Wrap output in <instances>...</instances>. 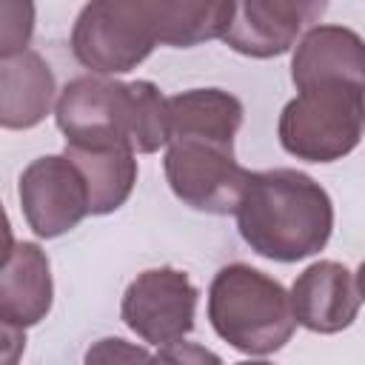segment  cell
Returning <instances> with one entry per match:
<instances>
[{"label":"cell","mask_w":365,"mask_h":365,"mask_svg":"<svg viewBox=\"0 0 365 365\" xmlns=\"http://www.w3.org/2000/svg\"><path fill=\"white\" fill-rule=\"evenodd\" d=\"M245 245L274 262H299L319 254L334 231V202L305 171H248L234 208Z\"/></svg>","instance_id":"6da1fadb"},{"label":"cell","mask_w":365,"mask_h":365,"mask_svg":"<svg viewBox=\"0 0 365 365\" xmlns=\"http://www.w3.org/2000/svg\"><path fill=\"white\" fill-rule=\"evenodd\" d=\"M208 319L220 339L251 356L279 351L297 328L282 282L245 262L222 265L214 274Z\"/></svg>","instance_id":"7a4b0ae2"},{"label":"cell","mask_w":365,"mask_h":365,"mask_svg":"<svg viewBox=\"0 0 365 365\" xmlns=\"http://www.w3.org/2000/svg\"><path fill=\"white\" fill-rule=\"evenodd\" d=\"M365 125V86L322 83L285 103L277 134L279 145L308 163H334L348 157Z\"/></svg>","instance_id":"3957f363"},{"label":"cell","mask_w":365,"mask_h":365,"mask_svg":"<svg viewBox=\"0 0 365 365\" xmlns=\"http://www.w3.org/2000/svg\"><path fill=\"white\" fill-rule=\"evenodd\" d=\"M157 46L151 0L86 3L71 29V51L94 77L137 68Z\"/></svg>","instance_id":"277c9868"},{"label":"cell","mask_w":365,"mask_h":365,"mask_svg":"<svg viewBox=\"0 0 365 365\" xmlns=\"http://www.w3.org/2000/svg\"><path fill=\"white\" fill-rule=\"evenodd\" d=\"M165 180L174 197L205 214H231L248 180V168L234 160V143L211 137H168Z\"/></svg>","instance_id":"5b68a950"},{"label":"cell","mask_w":365,"mask_h":365,"mask_svg":"<svg viewBox=\"0 0 365 365\" xmlns=\"http://www.w3.org/2000/svg\"><path fill=\"white\" fill-rule=\"evenodd\" d=\"M200 291L185 271L163 265L137 274L120 302L123 322L151 345L180 342L194 328Z\"/></svg>","instance_id":"8992f818"},{"label":"cell","mask_w":365,"mask_h":365,"mask_svg":"<svg viewBox=\"0 0 365 365\" xmlns=\"http://www.w3.org/2000/svg\"><path fill=\"white\" fill-rule=\"evenodd\" d=\"M17 197L29 228L43 240H54L77 228L88 214V191L83 174L66 154H46L31 160L17 180Z\"/></svg>","instance_id":"52a82bcc"},{"label":"cell","mask_w":365,"mask_h":365,"mask_svg":"<svg viewBox=\"0 0 365 365\" xmlns=\"http://www.w3.org/2000/svg\"><path fill=\"white\" fill-rule=\"evenodd\" d=\"M57 128L71 148H131L125 134V83L83 74L63 86Z\"/></svg>","instance_id":"ba28073f"},{"label":"cell","mask_w":365,"mask_h":365,"mask_svg":"<svg viewBox=\"0 0 365 365\" xmlns=\"http://www.w3.org/2000/svg\"><path fill=\"white\" fill-rule=\"evenodd\" d=\"M288 299L294 322L314 334H339L359 317V274L336 259H317L294 279Z\"/></svg>","instance_id":"9c48e42d"},{"label":"cell","mask_w":365,"mask_h":365,"mask_svg":"<svg viewBox=\"0 0 365 365\" xmlns=\"http://www.w3.org/2000/svg\"><path fill=\"white\" fill-rule=\"evenodd\" d=\"M322 11L325 3L314 0H242L234 3V14L222 40L237 54L268 60L291 51L302 26Z\"/></svg>","instance_id":"30bf717a"},{"label":"cell","mask_w":365,"mask_h":365,"mask_svg":"<svg viewBox=\"0 0 365 365\" xmlns=\"http://www.w3.org/2000/svg\"><path fill=\"white\" fill-rule=\"evenodd\" d=\"M291 83L297 91L322 83L365 86V46L348 26L319 23L302 34L291 57Z\"/></svg>","instance_id":"8fae6325"},{"label":"cell","mask_w":365,"mask_h":365,"mask_svg":"<svg viewBox=\"0 0 365 365\" xmlns=\"http://www.w3.org/2000/svg\"><path fill=\"white\" fill-rule=\"evenodd\" d=\"M54 302L51 265L37 242H17L9 262L0 268V322L31 328L46 319Z\"/></svg>","instance_id":"7c38bea8"},{"label":"cell","mask_w":365,"mask_h":365,"mask_svg":"<svg viewBox=\"0 0 365 365\" xmlns=\"http://www.w3.org/2000/svg\"><path fill=\"white\" fill-rule=\"evenodd\" d=\"M57 94L54 71L37 51L0 60V128L26 131L46 120Z\"/></svg>","instance_id":"4fadbf2b"},{"label":"cell","mask_w":365,"mask_h":365,"mask_svg":"<svg viewBox=\"0 0 365 365\" xmlns=\"http://www.w3.org/2000/svg\"><path fill=\"white\" fill-rule=\"evenodd\" d=\"M242 103L222 88H188L168 97V137H211L234 143Z\"/></svg>","instance_id":"5bb4252c"},{"label":"cell","mask_w":365,"mask_h":365,"mask_svg":"<svg viewBox=\"0 0 365 365\" xmlns=\"http://www.w3.org/2000/svg\"><path fill=\"white\" fill-rule=\"evenodd\" d=\"M83 174L88 191V214L103 217L117 211L134 191L137 157L131 148H71L63 151Z\"/></svg>","instance_id":"9a60e30c"},{"label":"cell","mask_w":365,"mask_h":365,"mask_svg":"<svg viewBox=\"0 0 365 365\" xmlns=\"http://www.w3.org/2000/svg\"><path fill=\"white\" fill-rule=\"evenodd\" d=\"M151 9L157 43L174 48H188L222 37L234 14V3L228 0H151Z\"/></svg>","instance_id":"2e32d148"},{"label":"cell","mask_w":365,"mask_h":365,"mask_svg":"<svg viewBox=\"0 0 365 365\" xmlns=\"http://www.w3.org/2000/svg\"><path fill=\"white\" fill-rule=\"evenodd\" d=\"M125 134L134 154H154L168 143V97L151 80L125 83Z\"/></svg>","instance_id":"e0dca14e"},{"label":"cell","mask_w":365,"mask_h":365,"mask_svg":"<svg viewBox=\"0 0 365 365\" xmlns=\"http://www.w3.org/2000/svg\"><path fill=\"white\" fill-rule=\"evenodd\" d=\"M34 14L37 9L29 0H0V60L29 51Z\"/></svg>","instance_id":"ac0fdd59"},{"label":"cell","mask_w":365,"mask_h":365,"mask_svg":"<svg viewBox=\"0 0 365 365\" xmlns=\"http://www.w3.org/2000/svg\"><path fill=\"white\" fill-rule=\"evenodd\" d=\"M83 365H154V356L145 345L123 336H103L86 348Z\"/></svg>","instance_id":"d6986e66"},{"label":"cell","mask_w":365,"mask_h":365,"mask_svg":"<svg viewBox=\"0 0 365 365\" xmlns=\"http://www.w3.org/2000/svg\"><path fill=\"white\" fill-rule=\"evenodd\" d=\"M154 365H225L220 354L197 342H171L163 345L154 356Z\"/></svg>","instance_id":"ffe728a7"},{"label":"cell","mask_w":365,"mask_h":365,"mask_svg":"<svg viewBox=\"0 0 365 365\" xmlns=\"http://www.w3.org/2000/svg\"><path fill=\"white\" fill-rule=\"evenodd\" d=\"M26 351V334L23 328L0 322V365H20V356Z\"/></svg>","instance_id":"44dd1931"},{"label":"cell","mask_w":365,"mask_h":365,"mask_svg":"<svg viewBox=\"0 0 365 365\" xmlns=\"http://www.w3.org/2000/svg\"><path fill=\"white\" fill-rule=\"evenodd\" d=\"M14 245L17 242H14V234H11V222H9V214H6V208L0 202V268L9 262Z\"/></svg>","instance_id":"7402d4cb"},{"label":"cell","mask_w":365,"mask_h":365,"mask_svg":"<svg viewBox=\"0 0 365 365\" xmlns=\"http://www.w3.org/2000/svg\"><path fill=\"white\" fill-rule=\"evenodd\" d=\"M237 365H274V362H265V359H242Z\"/></svg>","instance_id":"603a6c76"}]
</instances>
